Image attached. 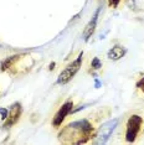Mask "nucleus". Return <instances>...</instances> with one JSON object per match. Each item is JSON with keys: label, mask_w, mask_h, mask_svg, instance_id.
Returning a JSON list of instances; mask_svg holds the SVG:
<instances>
[{"label": "nucleus", "mask_w": 144, "mask_h": 145, "mask_svg": "<svg viewBox=\"0 0 144 145\" xmlns=\"http://www.w3.org/2000/svg\"><path fill=\"white\" fill-rule=\"evenodd\" d=\"M142 127H143V118L137 114L132 115L128 119V123H127L126 140L128 143H133L135 140L137 135L139 134V131L142 130Z\"/></svg>", "instance_id": "f257e3e1"}, {"label": "nucleus", "mask_w": 144, "mask_h": 145, "mask_svg": "<svg viewBox=\"0 0 144 145\" xmlns=\"http://www.w3.org/2000/svg\"><path fill=\"white\" fill-rule=\"evenodd\" d=\"M82 57H83V55L81 54L77 57L76 61H73L72 63H70L63 71L61 72L60 76H58V80H57V83L58 84H65V83H67L68 81L72 80V77H73V76L77 73V71L80 70L81 62H82Z\"/></svg>", "instance_id": "f03ea898"}, {"label": "nucleus", "mask_w": 144, "mask_h": 145, "mask_svg": "<svg viewBox=\"0 0 144 145\" xmlns=\"http://www.w3.org/2000/svg\"><path fill=\"white\" fill-rule=\"evenodd\" d=\"M117 121H118L117 119L109 120V121H107L106 124H103L102 127L99 128V131H98V134H97L98 139H99V141H98V143H106V140L111 137V134H112L113 129L116 128Z\"/></svg>", "instance_id": "7ed1b4c3"}, {"label": "nucleus", "mask_w": 144, "mask_h": 145, "mask_svg": "<svg viewBox=\"0 0 144 145\" xmlns=\"http://www.w3.org/2000/svg\"><path fill=\"white\" fill-rule=\"evenodd\" d=\"M72 107H73V103L72 102H66L62 107L58 109V112L56 113V115H55L54 118V121H52V124L55 125V127H60V125L62 124V121H63V119L67 117V114L71 112Z\"/></svg>", "instance_id": "20e7f679"}, {"label": "nucleus", "mask_w": 144, "mask_h": 145, "mask_svg": "<svg viewBox=\"0 0 144 145\" xmlns=\"http://www.w3.org/2000/svg\"><path fill=\"white\" fill-rule=\"evenodd\" d=\"M20 114H21V107H20V104H19V103L12 104L11 108H10V113H9V115H8V117H9V121L6 123V127L14 124L15 121L19 119Z\"/></svg>", "instance_id": "39448f33"}, {"label": "nucleus", "mask_w": 144, "mask_h": 145, "mask_svg": "<svg viewBox=\"0 0 144 145\" xmlns=\"http://www.w3.org/2000/svg\"><path fill=\"white\" fill-rule=\"evenodd\" d=\"M124 55H126V50L123 47H120V46H114V47H112L108 51V57L113 61L120 60Z\"/></svg>", "instance_id": "423d86ee"}, {"label": "nucleus", "mask_w": 144, "mask_h": 145, "mask_svg": "<svg viewBox=\"0 0 144 145\" xmlns=\"http://www.w3.org/2000/svg\"><path fill=\"white\" fill-rule=\"evenodd\" d=\"M97 15L96 14L94 15V18H93V20H91L90 22L87 24L86 26V29H84V31H83V36H84V40H88V39L92 36V34L94 32V29H96V22H97Z\"/></svg>", "instance_id": "0eeeda50"}, {"label": "nucleus", "mask_w": 144, "mask_h": 145, "mask_svg": "<svg viewBox=\"0 0 144 145\" xmlns=\"http://www.w3.org/2000/svg\"><path fill=\"white\" fill-rule=\"evenodd\" d=\"M92 67L94 68V70H99L101 67H102V63H101V61H99V58H93V61H92Z\"/></svg>", "instance_id": "6e6552de"}, {"label": "nucleus", "mask_w": 144, "mask_h": 145, "mask_svg": "<svg viewBox=\"0 0 144 145\" xmlns=\"http://www.w3.org/2000/svg\"><path fill=\"white\" fill-rule=\"evenodd\" d=\"M137 88H138L139 91H142V93L144 94V77L140 78V80L137 82Z\"/></svg>", "instance_id": "1a4fd4ad"}, {"label": "nucleus", "mask_w": 144, "mask_h": 145, "mask_svg": "<svg viewBox=\"0 0 144 145\" xmlns=\"http://www.w3.org/2000/svg\"><path fill=\"white\" fill-rule=\"evenodd\" d=\"M0 114H1V117L4 118V119H5V118H8V110L4 109V108H3V109H0Z\"/></svg>", "instance_id": "9d476101"}, {"label": "nucleus", "mask_w": 144, "mask_h": 145, "mask_svg": "<svg viewBox=\"0 0 144 145\" xmlns=\"http://www.w3.org/2000/svg\"><path fill=\"white\" fill-rule=\"evenodd\" d=\"M119 3V0H109V5L111 6H117Z\"/></svg>", "instance_id": "9b49d317"}]
</instances>
